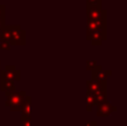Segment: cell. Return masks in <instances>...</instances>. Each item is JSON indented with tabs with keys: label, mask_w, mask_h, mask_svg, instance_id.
<instances>
[{
	"label": "cell",
	"mask_w": 127,
	"mask_h": 126,
	"mask_svg": "<svg viewBox=\"0 0 127 126\" xmlns=\"http://www.w3.org/2000/svg\"><path fill=\"white\" fill-rule=\"evenodd\" d=\"M26 92L21 91V92H12V93H9L6 95L7 100L4 103L7 107H9L11 112H21L22 105H24V99L25 96H26Z\"/></svg>",
	"instance_id": "1"
},
{
	"label": "cell",
	"mask_w": 127,
	"mask_h": 126,
	"mask_svg": "<svg viewBox=\"0 0 127 126\" xmlns=\"http://www.w3.org/2000/svg\"><path fill=\"white\" fill-rule=\"evenodd\" d=\"M11 32V46H25L26 44V31L19 25H9Z\"/></svg>",
	"instance_id": "2"
},
{
	"label": "cell",
	"mask_w": 127,
	"mask_h": 126,
	"mask_svg": "<svg viewBox=\"0 0 127 126\" xmlns=\"http://www.w3.org/2000/svg\"><path fill=\"white\" fill-rule=\"evenodd\" d=\"M95 107H96V114L99 117H108L114 112L117 111V107L114 106L113 104H110L107 99L97 103Z\"/></svg>",
	"instance_id": "3"
},
{
	"label": "cell",
	"mask_w": 127,
	"mask_h": 126,
	"mask_svg": "<svg viewBox=\"0 0 127 126\" xmlns=\"http://www.w3.org/2000/svg\"><path fill=\"white\" fill-rule=\"evenodd\" d=\"M86 13H87V19L90 20L106 19V17H107V11L105 9H103L101 7L86 6Z\"/></svg>",
	"instance_id": "4"
},
{
	"label": "cell",
	"mask_w": 127,
	"mask_h": 126,
	"mask_svg": "<svg viewBox=\"0 0 127 126\" xmlns=\"http://www.w3.org/2000/svg\"><path fill=\"white\" fill-rule=\"evenodd\" d=\"M106 19H99V20H90L87 19L86 24V33L95 32V31H106Z\"/></svg>",
	"instance_id": "5"
},
{
	"label": "cell",
	"mask_w": 127,
	"mask_h": 126,
	"mask_svg": "<svg viewBox=\"0 0 127 126\" xmlns=\"http://www.w3.org/2000/svg\"><path fill=\"white\" fill-rule=\"evenodd\" d=\"M0 76L12 79L15 82H19L21 79V73L19 70H17L16 66H13V65H7L3 70H0Z\"/></svg>",
	"instance_id": "6"
},
{
	"label": "cell",
	"mask_w": 127,
	"mask_h": 126,
	"mask_svg": "<svg viewBox=\"0 0 127 126\" xmlns=\"http://www.w3.org/2000/svg\"><path fill=\"white\" fill-rule=\"evenodd\" d=\"M106 31H95V32L86 33V39L92 42L94 46H100V45L107 39V33H106Z\"/></svg>",
	"instance_id": "7"
},
{
	"label": "cell",
	"mask_w": 127,
	"mask_h": 126,
	"mask_svg": "<svg viewBox=\"0 0 127 126\" xmlns=\"http://www.w3.org/2000/svg\"><path fill=\"white\" fill-rule=\"evenodd\" d=\"M0 91L3 92L4 95L15 92L16 91L15 80L6 78V77H3V76H0Z\"/></svg>",
	"instance_id": "8"
},
{
	"label": "cell",
	"mask_w": 127,
	"mask_h": 126,
	"mask_svg": "<svg viewBox=\"0 0 127 126\" xmlns=\"http://www.w3.org/2000/svg\"><path fill=\"white\" fill-rule=\"evenodd\" d=\"M92 74H93V79L97 80V82L100 83V84H106L108 75H107V73H106V70H104L100 65H97L94 70L92 71Z\"/></svg>",
	"instance_id": "9"
},
{
	"label": "cell",
	"mask_w": 127,
	"mask_h": 126,
	"mask_svg": "<svg viewBox=\"0 0 127 126\" xmlns=\"http://www.w3.org/2000/svg\"><path fill=\"white\" fill-rule=\"evenodd\" d=\"M21 117H31V97L25 96L24 105L21 108Z\"/></svg>",
	"instance_id": "10"
},
{
	"label": "cell",
	"mask_w": 127,
	"mask_h": 126,
	"mask_svg": "<svg viewBox=\"0 0 127 126\" xmlns=\"http://www.w3.org/2000/svg\"><path fill=\"white\" fill-rule=\"evenodd\" d=\"M86 87H87V92H90V93H95V92L99 91L100 88H103V87H106V84H100V83H98L97 80L95 79H89L87 80V83H86Z\"/></svg>",
	"instance_id": "11"
},
{
	"label": "cell",
	"mask_w": 127,
	"mask_h": 126,
	"mask_svg": "<svg viewBox=\"0 0 127 126\" xmlns=\"http://www.w3.org/2000/svg\"><path fill=\"white\" fill-rule=\"evenodd\" d=\"M86 102H87V105H86V111L87 112H90L93 107H95L97 104L94 94L90 93V92H86Z\"/></svg>",
	"instance_id": "12"
},
{
	"label": "cell",
	"mask_w": 127,
	"mask_h": 126,
	"mask_svg": "<svg viewBox=\"0 0 127 126\" xmlns=\"http://www.w3.org/2000/svg\"><path fill=\"white\" fill-rule=\"evenodd\" d=\"M11 39V32H10V28L9 25H4L0 30V40L1 41H8L10 42Z\"/></svg>",
	"instance_id": "13"
},
{
	"label": "cell",
	"mask_w": 127,
	"mask_h": 126,
	"mask_svg": "<svg viewBox=\"0 0 127 126\" xmlns=\"http://www.w3.org/2000/svg\"><path fill=\"white\" fill-rule=\"evenodd\" d=\"M93 94H94L95 99H96L97 103L103 102V100L107 99V92H106V87H103V88H100L99 91L95 92V93H93Z\"/></svg>",
	"instance_id": "14"
},
{
	"label": "cell",
	"mask_w": 127,
	"mask_h": 126,
	"mask_svg": "<svg viewBox=\"0 0 127 126\" xmlns=\"http://www.w3.org/2000/svg\"><path fill=\"white\" fill-rule=\"evenodd\" d=\"M97 65H98V64H97L96 60H87V62H86V70L93 71Z\"/></svg>",
	"instance_id": "15"
},
{
	"label": "cell",
	"mask_w": 127,
	"mask_h": 126,
	"mask_svg": "<svg viewBox=\"0 0 127 126\" xmlns=\"http://www.w3.org/2000/svg\"><path fill=\"white\" fill-rule=\"evenodd\" d=\"M86 6L101 7V0H86Z\"/></svg>",
	"instance_id": "16"
},
{
	"label": "cell",
	"mask_w": 127,
	"mask_h": 126,
	"mask_svg": "<svg viewBox=\"0 0 127 126\" xmlns=\"http://www.w3.org/2000/svg\"><path fill=\"white\" fill-rule=\"evenodd\" d=\"M20 126H31V117H21Z\"/></svg>",
	"instance_id": "17"
},
{
	"label": "cell",
	"mask_w": 127,
	"mask_h": 126,
	"mask_svg": "<svg viewBox=\"0 0 127 126\" xmlns=\"http://www.w3.org/2000/svg\"><path fill=\"white\" fill-rule=\"evenodd\" d=\"M11 49V44L8 41H1L0 44V50H7L9 51Z\"/></svg>",
	"instance_id": "18"
},
{
	"label": "cell",
	"mask_w": 127,
	"mask_h": 126,
	"mask_svg": "<svg viewBox=\"0 0 127 126\" xmlns=\"http://www.w3.org/2000/svg\"><path fill=\"white\" fill-rule=\"evenodd\" d=\"M4 20H6L4 17H0V30H1V28L6 25V21H4Z\"/></svg>",
	"instance_id": "19"
},
{
	"label": "cell",
	"mask_w": 127,
	"mask_h": 126,
	"mask_svg": "<svg viewBox=\"0 0 127 126\" xmlns=\"http://www.w3.org/2000/svg\"><path fill=\"white\" fill-rule=\"evenodd\" d=\"M86 126H97V123L95 121H88L86 123Z\"/></svg>",
	"instance_id": "20"
},
{
	"label": "cell",
	"mask_w": 127,
	"mask_h": 126,
	"mask_svg": "<svg viewBox=\"0 0 127 126\" xmlns=\"http://www.w3.org/2000/svg\"><path fill=\"white\" fill-rule=\"evenodd\" d=\"M0 70H1V62H0Z\"/></svg>",
	"instance_id": "21"
}]
</instances>
